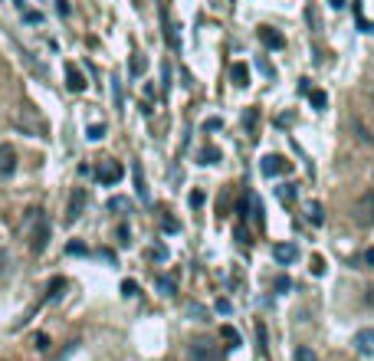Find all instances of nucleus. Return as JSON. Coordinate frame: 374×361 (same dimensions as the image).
<instances>
[{
  "label": "nucleus",
  "instance_id": "nucleus-1",
  "mask_svg": "<svg viewBox=\"0 0 374 361\" xmlns=\"http://www.w3.org/2000/svg\"><path fill=\"white\" fill-rule=\"evenodd\" d=\"M23 240L30 243L33 253H43L46 250V240H50V217L43 213V207H30V211L23 213Z\"/></svg>",
  "mask_w": 374,
  "mask_h": 361
},
{
  "label": "nucleus",
  "instance_id": "nucleus-2",
  "mask_svg": "<svg viewBox=\"0 0 374 361\" xmlns=\"http://www.w3.org/2000/svg\"><path fill=\"white\" fill-rule=\"evenodd\" d=\"M352 220L358 223V227H374V191H364L358 201L352 204Z\"/></svg>",
  "mask_w": 374,
  "mask_h": 361
},
{
  "label": "nucleus",
  "instance_id": "nucleus-3",
  "mask_svg": "<svg viewBox=\"0 0 374 361\" xmlns=\"http://www.w3.org/2000/svg\"><path fill=\"white\" fill-rule=\"evenodd\" d=\"M187 361H224V355L210 339H194L187 345Z\"/></svg>",
  "mask_w": 374,
  "mask_h": 361
},
{
  "label": "nucleus",
  "instance_id": "nucleus-4",
  "mask_svg": "<svg viewBox=\"0 0 374 361\" xmlns=\"http://www.w3.org/2000/svg\"><path fill=\"white\" fill-rule=\"evenodd\" d=\"M122 174H125V168H122V164H118V161H102V164H99L96 168V178L102 180V184H118V180H122Z\"/></svg>",
  "mask_w": 374,
  "mask_h": 361
},
{
  "label": "nucleus",
  "instance_id": "nucleus-5",
  "mask_svg": "<svg viewBox=\"0 0 374 361\" xmlns=\"http://www.w3.org/2000/svg\"><path fill=\"white\" fill-rule=\"evenodd\" d=\"M289 168H292V164H289V161L282 158V155H266V158L259 161V171H263L266 178H276V174H286Z\"/></svg>",
  "mask_w": 374,
  "mask_h": 361
},
{
  "label": "nucleus",
  "instance_id": "nucleus-6",
  "mask_svg": "<svg viewBox=\"0 0 374 361\" xmlns=\"http://www.w3.org/2000/svg\"><path fill=\"white\" fill-rule=\"evenodd\" d=\"M13 171H17V151L13 145H0V180L10 178Z\"/></svg>",
  "mask_w": 374,
  "mask_h": 361
},
{
  "label": "nucleus",
  "instance_id": "nucleus-7",
  "mask_svg": "<svg viewBox=\"0 0 374 361\" xmlns=\"http://www.w3.org/2000/svg\"><path fill=\"white\" fill-rule=\"evenodd\" d=\"M273 260H276V263H282V266L296 263V260H299V246H296V243H276V246H273Z\"/></svg>",
  "mask_w": 374,
  "mask_h": 361
},
{
  "label": "nucleus",
  "instance_id": "nucleus-8",
  "mask_svg": "<svg viewBox=\"0 0 374 361\" xmlns=\"http://www.w3.org/2000/svg\"><path fill=\"white\" fill-rule=\"evenodd\" d=\"M259 40H263L266 50H282L286 46V36L279 30H273V27H259Z\"/></svg>",
  "mask_w": 374,
  "mask_h": 361
},
{
  "label": "nucleus",
  "instance_id": "nucleus-9",
  "mask_svg": "<svg viewBox=\"0 0 374 361\" xmlns=\"http://www.w3.org/2000/svg\"><path fill=\"white\" fill-rule=\"evenodd\" d=\"M66 89L69 92H82L86 89V76L79 73L75 66H66Z\"/></svg>",
  "mask_w": 374,
  "mask_h": 361
},
{
  "label": "nucleus",
  "instance_id": "nucleus-10",
  "mask_svg": "<svg viewBox=\"0 0 374 361\" xmlns=\"http://www.w3.org/2000/svg\"><path fill=\"white\" fill-rule=\"evenodd\" d=\"M354 348L361 355H374V329H361L354 335Z\"/></svg>",
  "mask_w": 374,
  "mask_h": 361
},
{
  "label": "nucleus",
  "instance_id": "nucleus-11",
  "mask_svg": "<svg viewBox=\"0 0 374 361\" xmlns=\"http://www.w3.org/2000/svg\"><path fill=\"white\" fill-rule=\"evenodd\" d=\"M305 217H309L312 227H322V223H325V211H322V204L319 201H309V204H305Z\"/></svg>",
  "mask_w": 374,
  "mask_h": 361
},
{
  "label": "nucleus",
  "instance_id": "nucleus-12",
  "mask_svg": "<svg viewBox=\"0 0 374 361\" xmlns=\"http://www.w3.org/2000/svg\"><path fill=\"white\" fill-rule=\"evenodd\" d=\"M82 207H86V191H75L73 201H69V220H79V217H82Z\"/></svg>",
  "mask_w": 374,
  "mask_h": 361
},
{
  "label": "nucleus",
  "instance_id": "nucleus-13",
  "mask_svg": "<svg viewBox=\"0 0 374 361\" xmlns=\"http://www.w3.org/2000/svg\"><path fill=\"white\" fill-rule=\"evenodd\" d=\"M309 102H312V108H315V112H325V106H329V96H325L322 89H312V92H309Z\"/></svg>",
  "mask_w": 374,
  "mask_h": 361
},
{
  "label": "nucleus",
  "instance_id": "nucleus-14",
  "mask_svg": "<svg viewBox=\"0 0 374 361\" xmlns=\"http://www.w3.org/2000/svg\"><path fill=\"white\" fill-rule=\"evenodd\" d=\"M230 76H233V83H236V85H246V83H250V69H246V63H233Z\"/></svg>",
  "mask_w": 374,
  "mask_h": 361
},
{
  "label": "nucleus",
  "instance_id": "nucleus-15",
  "mask_svg": "<svg viewBox=\"0 0 374 361\" xmlns=\"http://www.w3.org/2000/svg\"><path fill=\"white\" fill-rule=\"evenodd\" d=\"M292 361H319V355H315L309 345H299V348L292 351Z\"/></svg>",
  "mask_w": 374,
  "mask_h": 361
},
{
  "label": "nucleus",
  "instance_id": "nucleus-16",
  "mask_svg": "<svg viewBox=\"0 0 374 361\" xmlns=\"http://www.w3.org/2000/svg\"><path fill=\"white\" fill-rule=\"evenodd\" d=\"M250 207H253V213H250V217H253V220H257V223H263V220H266V213H263V204H259V197H257V194H250Z\"/></svg>",
  "mask_w": 374,
  "mask_h": 361
},
{
  "label": "nucleus",
  "instance_id": "nucleus-17",
  "mask_svg": "<svg viewBox=\"0 0 374 361\" xmlns=\"http://www.w3.org/2000/svg\"><path fill=\"white\" fill-rule=\"evenodd\" d=\"M220 335L226 339V348H240V335H236V329H230V325H224L220 329Z\"/></svg>",
  "mask_w": 374,
  "mask_h": 361
},
{
  "label": "nucleus",
  "instance_id": "nucleus-18",
  "mask_svg": "<svg viewBox=\"0 0 374 361\" xmlns=\"http://www.w3.org/2000/svg\"><path fill=\"white\" fill-rule=\"evenodd\" d=\"M214 161H220V151L217 148H203L201 151V164H214Z\"/></svg>",
  "mask_w": 374,
  "mask_h": 361
},
{
  "label": "nucleus",
  "instance_id": "nucleus-19",
  "mask_svg": "<svg viewBox=\"0 0 374 361\" xmlns=\"http://www.w3.org/2000/svg\"><path fill=\"white\" fill-rule=\"evenodd\" d=\"M257 122H259V112H257V108H250V112L243 115V125L250 128V132H257Z\"/></svg>",
  "mask_w": 374,
  "mask_h": 361
},
{
  "label": "nucleus",
  "instance_id": "nucleus-20",
  "mask_svg": "<svg viewBox=\"0 0 374 361\" xmlns=\"http://www.w3.org/2000/svg\"><path fill=\"white\" fill-rule=\"evenodd\" d=\"M135 184H138L141 201H148V187H145V178H141V168H135Z\"/></svg>",
  "mask_w": 374,
  "mask_h": 361
},
{
  "label": "nucleus",
  "instance_id": "nucleus-21",
  "mask_svg": "<svg viewBox=\"0 0 374 361\" xmlns=\"http://www.w3.org/2000/svg\"><path fill=\"white\" fill-rule=\"evenodd\" d=\"M108 211H129V201H125V197H112V201H108Z\"/></svg>",
  "mask_w": 374,
  "mask_h": 361
},
{
  "label": "nucleus",
  "instance_id": "nucleus-22",
  "mask_svg": "<svg viewBox=\"0 0 374 361\" xmlns=\"http://www.w3.org/2000/svg\"><path fill=\"white\" fill-rule=\"evenodd\" d=\"M161 227H164L168 234H178V230H181V223L174 220V217H164V220H161Z\"/></svg>",
  "mask_w": 374,
  "mask_h": 361
},
{
  "label": "nucleus",
  "instance_id": "nucleus-23",
  "mask_svg": "<svg viewBox=\"0 0 374 361\" xmlns=\"http://www.w3.org/2000/svg\"><path fill=\"white\" fill-rule=\"evenodd\" d=\"M312 273H315V276H322V273H325V260H322L319 253L312 256Z\"/></svg>",
  "mask_w": 374,
  "mask_h": 361
},
{
  "label": "nucleus",
  "instance_id": "nucleus-24",
  "mask_svg": "<svg viewBox=\"0 0 374 361\" xmlns=\"http://www.w3.org/2000/svg\"><path fill=\"white\" fill-rule=\"evenodd\" d=\"M158 289L164 292V296H174V283H171V279H164V276H161V279H158Z\"/></svg>",
  "mask_w": 374,
  "mask_h": 361
},
{
  "label": "nucleus",
  "instance_id": "nucleus-25",
  "mask_svg": "<svg viewBox=\"0 0 374 361\" xmlns=\"http://www.w3.org/2000/svg\"><path fill=\"white\" fill-rule=\"evenodd\" d=\"M203 201H207V197H203V191H191V197H187V204H191V207H203Z\"/></svg>",
  "mask_w": 374,
  "mask_h": 361
},
{
  "label": "nucleus",
  "instance_id": "nucleus-26",
  "mask_svg": "<svg viewBox=\"0 0 374 361\" xmlns=\"http://www.w3.org/2000/svg\"><path fill=\"white\" fill-rule=\"evenodd\" d=\"M102 135H106V125H89V139L92 141H99Z\"/></svg>",
  "mask_w": 374,
  "mask_h": 361
},
{
  "label": "nucleus",
  "instance_id": "nucleus-27",
  "mask_svg": "<svg viewBox=\"0 0 374 361\" xmlns=\"http://www.w3.org/2000/svg\"><path fill=\"white\" fill-rule=\"evenodd\" d=\"M122 292H125V296H138V286H135L131 279H125V283H122Z\"/></svg>",
  "mask_w": 374,
  "mask_h": 361
},
{
  "label": "nucleus",
  "instance_id": "nucleus-28",
  "mask_svg": "<svg viewBox=\"0 0 374 361\" xmlns=\"http://www.w3.org/2000/svg\"><path fill=\"white\" fill-rule=\"evenodd\" d=\"M131 73H135V76L145 73V59H141V56H135V59H131Z\"/></svg>",
  "mask_w": 374,
  "mask_h": 361
},
{
  "label": "nucleus",
  "instance_id": "nucleus-29",
  "mask_svg": "<svg viewBox=\"0 0 374 361\" xmlns=\"http://www.w3.org/2000/svg\"><path fill=\"white\" fill-rule=\"evenodd\" d=\"M224 125V122H220V118H207V122H203V128H207V132H217V128Z\"/></svg>",
  "mask_w": 374,
  "mask_h": 361
},
{
  "label": "nucleus",
  "instance_id": "nucleus-30",
  "mask_svg": "<svg viewBox=\"0 0 374 361\" xmlns=\"http://www.w3.org/2000/svg\"><path fill=\"white\" fill-rule=\"evenodd\" d=\"M292 194H296V191H292V184H286V187L279 191V197H282V201H292Z\"/></svg>",
  "mask_w": 374,
  "mask_h": 361
},
{
  "label": "nucleus",
  "instance_id": "nucleus-31",
  "mask_svg": "<svg viewBox=\"0 0 374 361\" xmlns=\"http://www.w3.org/2000/svg\"><path fill=\"white\" fill-rule=\"evenodd\" d=\"M118 236H122V243H131V240H129V227H118Z\"/></svg>",
  "mask_w": 374,
  "mask_h": 361
},
{
  "label": "nucleus",
  "instance_id": "nucleus-32",
  "mask_svg": "<svg viewBox=\"0 0 374 361\" xmlns=\"http://www.w3.org/2000/svg\"><path fill=\"white\" fill-rule=\"evenodd\" d=\"M217 312H224V316H226V312H230V302H226V299H220V302H217Z\"/></svg>",
  "mask_w": 374,
  "mask_h": 361
},
{
  "label": "nucleus",
  "instance_id": "nucleus-33",
  "mask_svg": "<svg viewBox=\"0 0 374 361\" xmlns=\"http://www.w3.org/2000/svg\"><path fill=\"white\" fill-rule=\"evenodd\" d=\"M312 79H299V92H312Z\"/></svg>",
  "mask_w": 374,
  "mask_h": 361
},
{
  "label": "nucleus",
  "instance_id": "nucleus-34",
  "mask_svg": "<svg viewBox=\"0 0 374 361\" xmlns=\"http://www.w3.org/2000/svg\"><path fill=\"white\" fill-rule=\"evenodd\" d=\"M364 263L374 266V250H364Z\"/></svg>",
  "mask_w": 374,
  "mask_h": 361
},
{
  "label": "nucleus",
  "instance_id": "nucleus-35",
  "mask_svg": "<svg viewBox=\"0 0 374 361\" xmlns=\"http://www.w3.org/2000/svg\"><path fill=\"white\" fill-rule=\"evenodd\" d=\"M329 3L335 7V10H342V7H345V0H329Z\"/></svg>",
  "mask_w": 374,
  "mask_h": 361
},
{
  "label": "nucleus",
  "instance_id": "nucleus-36",
  "mask_svg": "<svg viewBox=\"0 0 374 361\" xmlns=\"http://www.w3.org/2000/svg\"><path fill=\"white\" fill-rule=\"evenodd\" d=\"M368 96H371V99H374V89H368Z\"/></svg>",
  "mask_w": 374,
  "mask_h": 361
},
{
  "label": "nucleus",
  "instance_id": "nucleus-37",
  "mask_svg": "<svg viewBox=\"0 0 374 361\" xmlns=\"http://www.w3.org/2000/svg\"><path fill=\"white\" fill-rule=\"evenodd\" d=\"M0 260H3V250H0Z\"/></svg>",
  "mask_w": 374,
  "mask_h": 361
}]
</instances>
